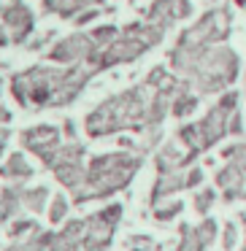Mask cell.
<instances>
[{
    "mask_svg": "<svg viewBox=\"0 0 246 251\" xmlns=\"http://www.w3.org/2000/svg\"><path fill=\"white\" fill-rule=\"evenodd\" d=\"M138 168V157H125V154H111V157L95 159L89 170V186L92 192H111L122 186Z\"/></svg>",
    "mask_w": 246,
    "mask_h": 251,
    "instance_id": "7",
    "label": "cell"
},
{
    "mask_svg": "<svg viewBox=\"0 0 246 251\" xmlns=\"http://www.w3.org/2000/svg\"><path fill=\"white\" fill-rule=\"evenodd\" d=\"M235 3H238V6H246V0H235Z\"/></svg>",
    "mask_w": 246,
    "mask_h": 251,
    "instance_id": "17",
    "label": "cell"
},
{
    "mask_svg": "<svg viewBox=\"0 0 246 251\" xmlns=\"http://www.w3.org/2000/svg\"><path fill=\"white\" fill-rule=\"evenodd\" d=\"M235 100H238L235 95H227L219 105H214L211 114L203 122H197V125H192V127H184V130H181V141H184L192 151L217 143L219 138L227 132V116L235 111Z\"/></svg>",
    "mask_w": 246,
    "mask_h": 251,
    "instance_id": "6",
    "label": "cell"
},
{
    "mask_svg": "<svg viewBox=\"0 0 246 251\" xmlns=\"http://www.w3.org/2000/svg\"><path fill=\"white\" fill-rule=\"evenodd\" d=\"M195 105H197V98H195V95L179 92V95H176V103H173V114H176V116H184V114H190Z\"/></svg>",
    "mask_w": 246,
    "mask_h": 251,
    "instance_id": "14",
    "label": "cell"
},
{
    "mask_svg": "<svg viewBox=\"0 0 246 251\" xmlns=\"http://www.w3.org/2000/svg\"><path fill=\"white\" fill-rule=\"evenodd\" d=\"M157 76L160 71H154L149 76L152 81H146V87H136L125 95L106 100L87 119L89 135H106V132L122 130V127H141L143 122L152 125V100H154V89H157Z\"/></svg>",
    "mask_w": 246,
    "mask_h": 251,
    "instance_id": "3",
    "label": "cell"
},
{
    "mask_svg": "<svg viewBox=\"0 0 246 251\" xmlns=\"http://www.w3.org/2000/svg\"><path fill=\"white\" fill-rule=\"evenodd\" d=\"M3 141H6V135H3V132H0V149H3Z\"/></svg>",
    "mask_w": 246,
    "mask_h": 251,
    "instance_id": "16",
    "label": "cell"
},
{
    "mask_svg": "<svg viewBox=\"0 0 246 251\" xmlns=\"http://www.w3.org/2000/svg\"><path fill=\"white\" fill-rule=\"evenodd\" d=\"M227 33H230V14L224 8H217V11H208L197 25H192L179 38L176 49H200V46L219 44V41L227 38Z\"/></svg>",
    "mask_w": 246,
    "mask_h": 251,
    "instance_id": "8",
    "label": "cell"
},
{
    "mask_svg": "<svg viewBox=\"0 0 246 251\" xmlns=\"http://www.w3.org/2000/svg\"><path fill=\"white\" fill-rule=\"evenodd\" d=\"M163 33H165V27H160V25H154V22L130 25V27H125L109 46H106V51L98 57V65L95 68L103 71V68H111V65H116V62L136 60V57H141L146 49H152L154 44H160V41H163Z\"/></svg>",
    "mask_w": 246,
    "mask_h": 251,
    "instance_id": "4",
    "label": "cell"
},
{
    "mask_svg": "<svg viewBox=\"0 0 246 251\" xmlns=\"http://www.w3.org/2000/svg\"><path fill=\"white\" fill-rule=\"evenodd\" d=\"M25 143H27L33 151H38L41 157L49 162V159L55 157V149H57V130H52V127L27 130V132H25Z\"/></svg>",
    "mask_w": 246,
    "mask_h": 251,
    "instance_id": "12",
    "label": "cell"
},
{
    "mask_svg": "<svg viewBox=\"0 0 246 251\" xmlns=\"http://www.w3.org/2000/svg\"><path fill=\"white\" fill-rule=\"evenodd\" d=\"M233 162L219 173V184L230 192H238V186H246V146H238L230 151Z\"/></svg>",
    "mask_w": 246,
    "mask_h": 251,
    "instance_id": "11",
    "label": "cell"
},
{
    "mask_svg": "<svg viewBox=\"0 0 246 251\" xmlns=\"http://www.w3.org/2000/svg\"><path fill=\"white\" fill-rule=\"evenodd\" d=\"M46 8L55 14H60V17H73L76 11H82V8L87 6H98V3H103V0H44Z\"/></svg>",
    "mask_w": 246,
    "mask_h": 251,
    "instance_id": "13",
    "label": "cell"
},
{
    "mask_svg": "<svg viewBox=\"0 0 246 251\" xmlns=\"http://www.w3.org/2000/svg\"><path fill=\"white\" fill-rule=\"evenodd\" d=\"M92 73V68H68V71L33 68L14 76L11 89L22 105H62L82 92Z\"/></svg>",
    "mask_w": 246,
    "mask_h": 251,
    "instance_id": "1",
    "label": "cell"
},
{
    "mask_svg": "<svg viewBox=\"0 0 246 251\" xmlns=\"http://www.w3.org/2000/svg\"><path fill=\"white\" fill-rule=\"evenodd\" d=\"M0 3H3V0H0ZM3 41H6V33H3V27H0V44H3Z\"/></svg>",
    "mask_w": 246,
    "mask_h": 251,
    "instance_id": "15",
    "label": "cell"
},
{
    "mask_svg": "<svg viewBox=\"0 0 246 251\" xmlns=\"http://www.w3.org/2000/svg\"><path fill=\"white\" fill-rule=\"evenodd\" d=\"M170 62L179 73L195 81L203 92L227 87L238 73V57L227 46H200V49H173Z\"/></svg>",
    "mask_w": 246,
    "mask_h": 251,
    "instance_id": "2",
    "label": "cell"
},
{
    "mask_svg": "<svg viewBox=\"0 0 246 251\" xmlns=\"http://www.w3.org/2000/svg\"><path fill=\"white\" fill-rule=\"evenodd\" d=\"M3 22L8 25V33H11V41H22L25 35L33 30V14L25 3H11V6L3 11Z\"/></svg>",
    "mask_w": 246,
    "mask_h": 251,
    "instance_id": "10",
    "label": "cell"
},
{
    "mask_svg": "<svg viewBox=\"0 0 246 251\" xmlns=\"http://www.w3.org/2000/svg\"><path fill=\"white\" fill-rule=\"evenodd\" d=\"M192 6L190 0H154L152 8H149V22L160 25V27H168L176 19L190 17Z\"/></svg>",
    "mask_w": 246,
    "mask_h": 251,
    "instance_id": "9",
    "label": "cell"
},
{
    "mask_svg": "<svg viewBox=\"0 0 246 251\" xmlns=\"http://www.w3.org/2000/svg\"><path fill=\"white\" fill-rule=\"evenodd\" d=\"M119 35L116 27H100L95 33L84 35H71V38L60 41L55 49L49 51V60L55 62H87L92 71H98V57L106 51V46Z\"/></svg>",
    "mask_w": 246,
    "mask_h": 251,
    "instance_id": "5",
    "label": "cell"
}]
</instances>
